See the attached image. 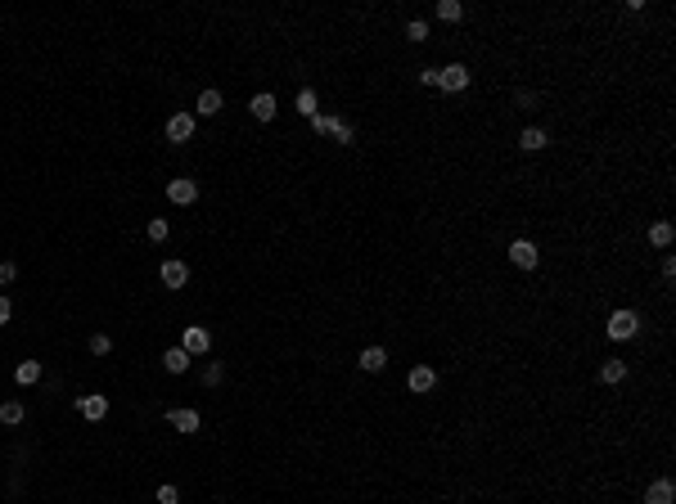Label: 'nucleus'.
Listing matches in <instances>:
<instances>
[{"mask_svg": "<svg viewBox=\"0 0 676 504\" xmlns=\"http://www.w3.org/2000/svg\"><path fill=\"white\" fill-rule=\"evenodd\" d=\"M460 14H464L460 0H437V18L442 23H460Z\"/></svg>", "mask_w": 676, "mask_h": 504, "instance_id": "20", "label": "nucleus"}, {"mask_svg": "<svg viewBox=\"0 0 676 504\" xmlns=\"http://www.w3.org/2000/svg\"><path fill=\"white\" fill-rule=\"evenodd\" d=\"M311 131H316V135H334L338 144H356V131H352L343 117H329V113H316V117H311Z\"/></svg>", "mask_w": 676, "mask_h": 504, "instance_id": "1", "label": "nucleus"}, {"mask_svg": "<svg viewBox=\"0 0 676 504\" xmlns=\"http://www.w3.org/2000/svg\"><path fill=\"white\" fill-rule=\"evenodd\" d=\"M406 41H415V45L428 41V23L424 18H411V23H406Z\"/></svg>", "mask_w": 676, "mask_h": 504, "instance_id": "24", "label": "nucleus"}, {"mask_svg": "<svg viewBox=\"0 0 676 504\" xmlns=\"http://www.w3.org/2000/svg\"><path fill=\"white\" fill-rule=\"evenodd\" d=\"M672 500H676V486L668 482V477L649 482V491H645V504H672Z\"/></svg>", "mask_w": 676, "mask_h": 504, "instance_id": "11", "label": "nucleus"}, {"mask_svg": "<svg viewBox=\"0 0 676 504\" xmlns=\"http://www.w3.org/2000/svg\"><path fill=\"white\" fill-rule=\"evenodd\" d=\"M221 108H226V100H221V90H203V95H199V113H203V117H217Z\"/></svg>", "mask_w": 676, "mask_h": 504, "instance_id": "19", "label": "nucleus"}, {"mask_svg": "<svg viewBox=\"0 0 676 504\" xmlns=\"http://www.w3.org/2000/svg\"><path fill=\"white\" fill-rule=\"evenodd\" d=\"M672 239H676L672 221H654V225H649V243H654V248H672Z\"/></svg>", "mask_w": 676, "mask_h": 504, "instance_id": "15", "label": "nucleus"}, {"mask_svg": "<svg viewBox=\"0 0 676 504\" xmlns=\"http://www.w3.org/2000/svg\"><path fill=\"white\" fill-rule=\"evenodd\" d=\"M144 235H149V243H163V239H167V221H163V216H154L149 225H144Z\"/></svg>", "mask_w": 676, "mask_h": 504, "instance_id": "25", "label": "nucleus"}, {"mask_svg": "<svg viewBox=\"0 0 676 504\" xmlns=\"http://www.w3.org/2000/svg\"><path fill=\"white\" fill-rule=\"evenodd\" d=\"M158 504H181V491L176 486H158Z\"/></svg>", "mask_w": 676, "mask_h": 504, "instance_id": "27", "label": "nucleus"}, {"mask_svg": "<svg viewBox=\"0 0 676 504\" xmlns=\"http://www.w3.org/2000/svg\"><path fill=\"white\" fill-rule=\"evenodd\" d=\"M550 144V135L541 131V127H527L523 135H519V149H527V153H537V149H546Z\"/></svg>", "mask_w": 676, "mask_h": 504, "instance_id": "16", "label": "nucleus"}, {"mask_svg": "<svg viewBox=\"0 0 676 504\" xmlns=\"http://www.w3.org/2000/svg\"><path fill=\"white\" fill-rule=\"evenodd\" d=\"M437 86H442V90H451V95L469 90V68H464V64H447L437 72Z\"/></svg>", "mask_w": 676, "mask_h": 504, "instance_id": "4", "label": "nucleus"}, {"mask_svg": "<svg viewBox=\"0 0 676 504\" xmlns=\"http://www.w3.org/2000/svg\"><path fill=\"white\" fill-rule=\"evenodd\" d=\"M0 423H23V401H0Z\"/></svg>", "mask_w": 676, "mask_h": 504, "instance_id": "21", "label": "nucleus"}, {"mask_svg": "<svg viewBox=\"0 0 676 504\" xmlns=\"http://www.w3.org/2000/svg\"><path fill=\"white\" fill-rule=\"evenodd\" d=\"M437 72H442V68H424V72H420V81H424V86H437Z\"/></svg>", "mask_w": 676, "mask_h": 504, "instance_id": "30", "label": "nucleus"}, {"mask_svg": "<svg viewBox=\"0 0 676 504\" xmlns=\"http://www.w3.org/2000/svg\"><path fill=\"white\" fill-rule=\"evenodd\" d=\"M14 378H18L23 387H28V383H36V378H41V361H23L18 370H14Z\"/></svg>", "mask_w": 676, "mask_h": 504, "instance_id": "22", "label": "nucleus"}, {"mask_svg": "<svg viewBox=\"0 0 676 504\" xmlns=\"http://www.w3.org/2000/svg\"><path fill=\"white\" fill-rule=\"evenodd\" d=\"M91 351H95V356H108V351H113V338H108V334H95V338H91Z\"/></svg>", "mask_w": 676, "mask_h": 504, "instance_id": "26", "label": "nucleus"}, {"mask_svg": "<svg viewBox=\"0 0 676 504\" xmlns=\"http://www.w3.org/2000/svg\"><path fill=\"white\" fill-rule=\"evenodd\" d=\"M18 279V266L14 262H0V284H14Z\"/></svg>", "mask_w": 676, "mask_h": 504, "instance_id": "29", "label": "nucleus"}, {"mask_svg": "<svg viewBox=\"0 0 676 504\" xmlns=\"http://www.w3.org/2000/svg\"><path fill=\"white\" fill-rule=\"evenodd\" d=\"M9 315H14V306H9V298H0V324H9Z\"/></svg>", "mask_w": 676, "mask_h": 504, "instance_id": "31", "label": "nucleus"}, {"mask_svg": "<svg viewBox=\"0 0 676 504\" xmlns=\"http://www.w3.org/2000/svg\"><path fill=\"white\" fill-rule=\"evenodd\" d=\"M163 284H167V288H185V284H190V266L176 262V257L163 262Z\"/></svg>", "mask_w": 676, "mask_h": 504, "instance_id": "10", "label": "nucleus"}, {"mask_svg": "<svg viewBox=\"0 0 676 504\" xmlns=\"http://www.w3.org/2000/svg\"><path fill=\"white\" fill-rule=\"evenodd\" d=\"M248 108H253V117H257V122H270L280 104H275V95H266V90H262V95H253V104H248Z\"/></svg>", "mask_w": 676, "mask_h": 504, "instance_id": "14", "label": "nucleus"}, {"mask_svg": "<svg viewBox=\"0 0 676 504\" xmlns=\"http://www.w3.org/2000/svg\"><path fill=\"white\" fill-rule=\"evenodd\" d=\"M605 334H609L613 342L636 338V334H641V315H636V311H613V315H609V324H605Z\"/></svg>", "mask_w": 676, "mask_h": 504, "instance_id": "2", "label": "nucleus"}, {"mask_svg": "<svg viewBox=\"0 0 676 504\" xmlns=\"http://www.w3.org/2000/svg\"><path fill=\"white\" fill-rule=\"evenodd\" d=\"M384 365H388V351H384V347H365V351H361V370H365V374H379Z\"/></svg>", "mask_w": 676, "mask_h": 504, "instance_id": "18", "label": "nucleus"}, {"mask_svg": "<svg viewBox=\"0 0 676 504\" xmlns=\"http://www.w3.org/2000/svg\"><path fill=\"white\" fill-rule=\"evenodd\" d=\"M167 419H171V428H176V433H185V437L199 433V423H203L194 410H167Z\"/></svg>", "mask_w": 676, "mask_h": 504, "instance_id": "12", "label": "nucleus"}, {"mask_svg": "<svg viewBox=\"0 0 676 504\" xmlns=\"http://www.w3.org/2000/svg\"><path fill=\"white\" fill-rule=\"evenodd\" d=\"M298 113L311 122L316 113H321V108H316V90H298Z\"/></svg>", "mask_w": 676, "mask_h": 504, "instance_id": "23", "label": "nucleus"}, {"mask_svg": "<svg viewBox=\"0 0 676 504\" xmlns=\"http://www.w3.org/2000/svg\"><path fill=\"white\" fill-rule=\"evenodd\" d=\"M167 199L185 207V203H194V199H199V185H194L190 176H176V180H167Z\"/></svg>", "mask_w": 676, "mask_h": 504, "instance_id": "6", "label": "nucleus"}, {"mask_svg": "<svg viewBox=\"0 0 676 504\" xmlns=\"http://www.w3.org/2000/svg\"><path fill=\"white\" fill-rule=\"evenodd\" d=\"M190 135H194V117H190V113H171V117H167V140H171V144H185Z\"/></svg>", "mask_w": 676, "mask_h": 504, "instance_id": "7", "label": "nucleus"}, {"mask_svg": "<svg viewBox=\"0 0 676 504\" xmlns=\"http://www.w3.org/2000/svg\"><path fill=\"white\" fill-rule=\"evenodd\" d=\"M163 370H167V374H185V370H190V351H185V347L163 351Z\"/></svg>", "mask_w": 676, "mask_h": 504, "instance_id": "13", "label": "nucleus"}, {"mask_svg": "<svg viewBox=\"0 0 676 504\" xmlns=\"http://www.w3.org/2000/svg\"><path fill=\"white\" fill-rule=\"evenodd\" d=\"M77 410H81V419L100 423L104 414H108V397H100V392H91V397H81V401H77Z\"/></svg>", "mask_w": 676, "mask_h": 504, "instance_id": "9", "label": "nucleus"}, {"mask_svg": "<svg viewBox=\"0 0 676 504\" xmlns=\"http://www.w3.org/2000/svg\"><path fill=\"white\" fill-rule=\"evenodd\" d=\"M622 378H626V361H618V356H613V361L600 365V383L613 387V383H622Z\"/></svg>", "mask_w": 676, "mask_h": 504, "instance_id": "17", "label": "nucleus"}, {"mask_svg": "<svg viewBox=\"0 0 676 504\" xmlns=\"http://www.w3.org/2000/svg\"><path fill=\"white\" fill-rule=\"evenodd\" d=\"M406 387H411L415 397H424V392H433V387H437V370H433V365H415V370L406 374Z\"/></svg>", "mask_w": 676, "mask_h": 504, "instance_id": "5", "label": "nucleus"}, {"mask_svg": "<svg viewBox=\"0 0 676 504\" xmlns=\"http://www.w3.org/2000/svg\"><path fill=\"white\" fill-rule=\"evenodd\" d=\"M221 374H226V370H221V361H212V365L203 370V383H212V387H217V383H221Z\"/></svg>", "mask_w": 676, "mask_h": 504, "instance_id": "28", "label": "nucleus"}, {"mask_svg": "<svg viewBox=\"0 0 676 504\" xmlns=\"http://www.w3.org/2000/svg\"><path fill=\"white\" fill-rule=\"evenodd\" d=\"M181 347H185L190 356H203L207 347H212V338H207V329H203V324H190L185 334H181Z\"/></svg>", "mask_w": 676, "mask_h": 504, "instance_id": "8", "label": "nucleus"}, {"mask_svg": "<svg viewBox=\"0 0 676 504\" xmlns=\"http://www.w3.org/2000/svg\"><path fill=\"white\" fill-rule=\"evenodd\" d=\"M505 252H510V262L519 266V270H537V266H541V248H537L532 239H514Z\"/></svg>", "mask_w": 676, "mask_h": 504, "instance_id": "3", "label": "nucleus"}]
</instances>
